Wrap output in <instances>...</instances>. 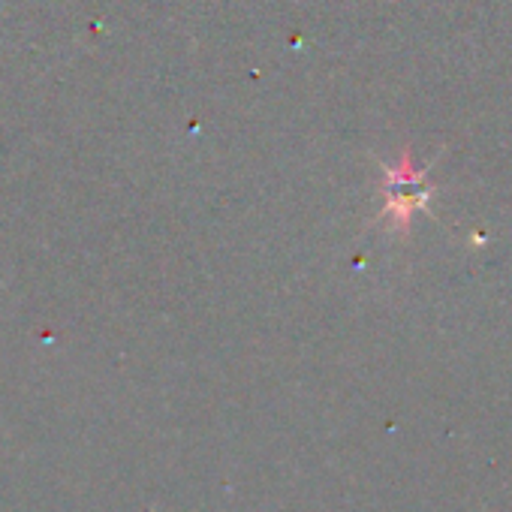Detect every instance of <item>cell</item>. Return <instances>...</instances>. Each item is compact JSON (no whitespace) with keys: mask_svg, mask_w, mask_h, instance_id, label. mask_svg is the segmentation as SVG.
<instances>
[{"mask_svg":"<svg viewBox=\"0 0 512 512\" xmlns=\"http://www.w3.org/2000/svg\"><path fill=\"white\" fill-rule=\"evenodd\" d=\"M431 199V187L425 172L413 166V157L404 154L395 166H386L383 175V217H389V226L404 229L413 214H419Z\"/></svg>","mask_w":512,"mask_h":512,"instance_id":"1","label":"cell"}]
</instances>
